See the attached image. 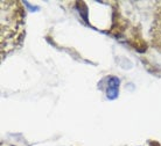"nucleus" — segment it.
Wrapping results in <instances>:
<instances>
[{
	"instance_id": "1",
	"label": "nucleus",
	"mask_w": 161,
	"mask_h": 146,
	"mask_svg": "<svg viewBox=\"0 0 161 146\" xmlns=\"http://www.w3.org/2000/svg\"><path fill=\"white\" fill-rule=\"evenodd\" d=\"M119 85H120V80L116 75H111L108 78V88H106V98L108 99H117L119 95Z\"/></svg>"
},
{
	"instance_id": "2",
	"label": "nucleus",
	"mask_w": 161,
	"mask_h": 146,
	"mask_svg": "<svg viewBox=\"0 0 161 146\" xmlns=\"http://www.w3.org/2000/svg\"><path fill=\"white\" fill-rule=\"evenodd\" d=\"M77 9L80 11V16L84 19V21H86V22H88V12H86V7L84 6V4L80 3V4L77 5Z\"/></svg>"
},
{
	"instance_id": "3",
	"label": "nucleus",
	"mask_w": 161,
	"mask_h": 146,
	"mask_svg": "<svg viewBox=\"0 0 161 146\" xmlns=\"http://www.w3.org/2000/svg\"><path fill=\"white\" fill-rule=\"evenodd\" d=\"M24 4L25 5H27V8H28L31 12H37L40 8L39 7H36V6H34V5H31V4H28L27 1H24Z\"/></svg>"
},
{
	"instance_id": "4",
	"label": "nucleus",
	"mask_w": 161,
	"mask_h": 146,
	"mask_svg": "<svg viewBox=\"0 0 161 146\" xmlns=\"http://www.w3.org/2000/svg\"><path fill=\"white\" fill-rule=\"evenodd\" d=\"M151 146H160V144L158 142H151Z\"/></svg>"
}]
</instances>
